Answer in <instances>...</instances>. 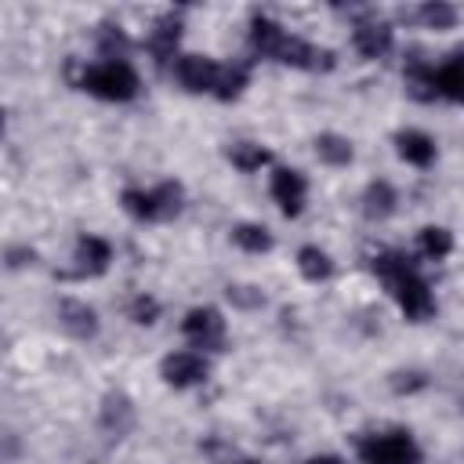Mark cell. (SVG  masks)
Instances as JSON below:
<instances>
[{"label": "cell", "mask_w": 464, "mask_h": 464, "mask_svg": "<svg viewBox=\"0 0 464 464\" xmlns=\"http://www.w3.org/2000/svg\"><path fill=\"white\" fill-rule=\"evenodd\" d=\"M392 388L395 392H417V388H424V377L420 373H392Z\"/></svg>", "instance_id": "obj_30"}, {"label": "cell", "mask_w": 464, "mask_h": 464, "mask_svg": "<svg viewBox=\"0 0 464 464\" xmlns=\"http://www.w3.org/2000/svg\"><path fill=\"white\" fill-rule=\"evenodd\" d=\"M355 453L362 464H420V446L410 431H381L362 435L355 442Z\"/></svg>", "instance_id": "obj_3"}, {"label": "cell", "mask_w": 464, "mask_h": 464, "mask_svg": "<svg viewBox=\"0 0 464 464\" xmlns=\"http://www.w3.org/2000/svg\"><path fill=\"white\" fill-rule=\"evenodd\" d=\"M297 272H301L308 283H323V279L334 276V261H330V254L319 250L315 243H304V246L297 250Z\"/></svg>", "instance_id": "obj_20"}, {"label": "cell", "mask_w": 464, "mask_h": 464, "mask_svg": "<svg viewBox=\"0 0 464 464\" xmlns=\"http://www.w3.org/2000/svg\"><path fill=\"white\" fill-rule=\"evenodd\" d=\"M225 297H228L232 308H243V312H254V308L265 304V294H261V286H254V283H228V286H225Z\"/></svg>", "instance_id": "obj_27"}, {"label": "cell", "mask_w": 464, "mask_h": 464, "mask_svg": "<svg viewBox=\"0 0 464 464\" xmlns=\"http://www.w3.org/2000/svg\"><path fill=\"white\" fill-rule=\"evenodd\" d=\"M286 36H290V33H286L279 22H272L268 14H254V18H250V51H254L257 58H272V62H276V54H279V47H283Z\"/></svg>", "instance_id": "obj_13"}, {"label": "cell", "mask_w": 464, "mask_h": 464, "mask_svg": "<svg viewBox=\"0 0 464 464\" xmlns=\"http://www.w3.org/2000/svg\"><path fill=\"white\" fill-rule=\"evenodd\" d=\"M72 261H76V276H80V279H94V276H102V272L109 268V261H112V246H109V239L83 232V236L76 239Z\"/></svg>", "instance_id": "obj_9"}, {"label": "cell", "mask_w": 464, "mask_h": 464, "mask_svg": "<svg viewBox=\"0 0 464 464\" xmlns=\"http://www.w3.org/2000/svg\"><path fill=\"white\" fill-rule=\"evenodd\" d=\"M120 207H123L134 221H156L152 188H123V192H120Z\"/></svg>", "instance_id": "obj_26"}, {"label": "cell", "mask_w": 464, "mask_h": 464, "mask_svg": "<svg viewBox=\"0 0 464 464\" xmlns=\"http://www.w3.org/2000/svg\"><path fill=\"white\" fill-rule=\"evenodd\" d=\"M98 51L105 54V62H123L127 33H123L120 25H102V29H98Z\"/></svg>", "instance_id": "obj_28"}, {"label": "cell", "mask_w": 464, "mask_h": 464, "mask_svg": "<svg viewBox=\"0 0 464 464\" xmlns=\"http://www.w3.org/2000/svg\"><path fill=\"white\" fill-rule=\"evenodd\" d=\"M315 156L326 163V167H348L352 160H355V149H352V141L344 138V134H334V130H323V134H315Z\"/></svg>", "instance_id": "obj_17"}, {"label": "cell", "mask_w": 464, "mask_h": 464, "mask_svg": "<svg viewBox=\"0 0 464 464\" xmlns=\"http://www.w3.org/2000/svg\"><path fill=\"white\" fill-rule=\"evenodd\" d=\"M370 268L373 276L388 286V294L395 297L399 312L410 319V323H424L435 315V297L428 290V283L417 276V268L410 265L406 254L399 250H381L377 257H370Z\"/></svg>", "instance_id": "obj_1"}, {"label": "cell", "mask_w": 464, "mask_h": 464, "mask_svg": "<svg viewBox=\"0 0 464 464\" xmlns=\"http://www.w3.org/2000/svg\"><path fill=\"white\" fill-rule=\"evenodd\" d=\"M181 334L192 341V348L221 352V344H225V319H221V312L210 308V304L188 308L185 319H181Z\"/></svg>", "instance_id": "obj_5"}, {"label": "cell", "mask_w": 464, "mask_h": 464, "mask_svg": "<svg viewBox=\"0 0 464 464\" xmlns=\"http://www.w3.org/2000/svg\"><path fill=\"white\" fill-rule=\"evenodd\" d=\"M232 243L239 246V250H246V254H268L272 250V232L265 228V225H257V221H239V225H232Z\"/></svg>", "instance_id": "obj_21"}, {"label": "cell", "mask_w": 464, "mask_h": 464, "mask_svg": "<svg viewBox=\"0 0 464 464\" xmlns=\"http://www.w3.org/2000/svg\"><path fill=\"white\" fill-rule=\"evenodd\" d=\"M392 40H395V29L388 22H381V18L355 22V29H352V47L362 58H384L392 51Z\"/></svg>", "instance_id": "obj_10"}, {"label": "cell", "mask_w": 464, "mask_h": 464, "mask_svg": "<svg viewBox=\"0 0 464 464\" xmlns=\"http://www.w3.org/2000/svg\"><path fill=\"white\" fill-rule=\"evenodd\" d=\"M246 83H250V72H246V65H239V62H228V65H221L218 69V80H214V98L218 102H236L243 91H246Z\"/></svg>", "instance_id": "obj_19"}, {"label": "cell", "mask_w": 464, "mask_h": 464, "mask_svg": "<svg viewBox=\"0 0 464 464\" xmlns=\"http://www.w3.org/2000/svg\"><path fill=\"white\" fill-rule=\"evenodd\" d=\"M417 246H420V254H424L428 261H442V257L453 254V232L442 228V225H424V228L417 232Z\"/></svg>", "instance_id": "obj_23"}, {"label": "cell", "mask_w": 464, "mask_h": 464, "mask_svg": "<svg viewBox=\"0 0 464 464\" xmlns=\"http://www.w3.org/2000/svg\"><path fill=\"white\" fill-rule=\"evenodd\" d=\"M359 203H362V218L366 221H388L395 214V207H399V196H395V188L384 178H377V181H370L362 188V199Z\"/></svg>", "instance_id": "obj_15"}, {"label": "cell", "mask_w": 464, "mask_h": 464, "mask_svg": "<svg viewBox=\"0 0 464 464\" xmlns=\"http://www.w3.org/2000/svg\"><path fill=\"white\" fill-rule=\"evenodd\" d=\"M127 315H130V323H138V326H152V323L160 319V301H156L152 294H134L130 304H127Z\"/></svg>", "instance_id": "obj_29"}, {"label": "cell", "mask_w": 464, "mask_h": 464, "mask_svg": "<svg viewBox=\"0 0 464 464\" xmlns=\"http://www.w3.org/2000/svg\"><path fill=\"white\" fill-rule=\"evenodd\" d=\"M435 91H439V98H450V102L464 105V47L453 51V54L435 69Z\"/></svg>", "instance_id": "obj_16"}, {"label": "cell", "mask_w": 464, "mask_h": 464, "mask_svg": "<svg viewBox=\"0 0 464 464\" xmlns=\"http://www.w3.org/2000/svg\"><path fill=\"white\" fill-rule=\"evenodd\" d=\"M402 80H406V91H410L417 102H431V98H439V91H435V65L413 58V62H406Z\"/></svg>", "instance_id": "obj_18"}, {"label": "cell", "mask_w": 464, "mask_h": 464, "mask_svg": "<svg viewBox=\"0 0 464 464\" xmlns=\"http://www.w3.org/2000/svg\"><path fill=\"white\" fill-rule=\"evenodd\" d=\"M134 420H138V413H134V402H130L127 392H105L102 395L98 424L109 439H127L134 431Z\"/></svg>", "instance_id": "obj_8"}, {"label": "cell", "mask_w": 464, "mask_h": 464, "mask_svg": "<svg viewBox=\"0 0 464 464\" xmlns=\"http://www.w3.org/2000/svg\"><path fill=\"white\" fill-rule=\"evenodd\" d=\"M395 152L410 167H431L435 163V138L424 130H399L395 134Z\"/></svg>", "instance_id": "obj_14"}, {"label": "cell", "mask_w": 464, "mask_h": 464, "mask_svg": "<svg viewBox=\"0 0 464 464\" xmlns=\"http://www.w3.org/2000/svg\"><path fill=\"white\" fill-rule=\"evenodd\" d=\"M236 464H265V460H254V457H239Z\"/></svg>", "instance_id": "obj_33"}, {"label": "cell", "mask_w": 464, "mask_h": 464, "mask_svg": "<svg viewBox=\"0 0 464 464\" xmlns=\"http://www.w3.org/2000/svg\"><path fill=\"white\" fill-rule=\"evenodd\" d=\"M58 323L69 337L76 341H91L98 334V312L87 304V301H76V297H65L58 301Z\"/></svg>", "instance_id": "obj_11"}, {"label": "cell", "mask_w": 464, "mask_h": 464, "mask_svg": "<svg viewBox=\"0 0 464 464\" xmlns=\"http://www.w3.org/2000/svg\"><path fill=\"white\" fill-rule=\"evenodd\" d=\"M268 192H272V199L279 203L283 218H297V214L304 210L308 181H304V174L294 170V167H276V170H272V181H268Z\"/></svg>", "instance_id": "obj_6"}, {"label": "cell", "mask_w": 464, "mask_h": 464, "mask_svg": "<svg viewBox=\"0 0 464 464\" xmlns=\"http://www.w3.org/2000/svg\"><path fill=\"white\" fill-rule=\"evenodd\" d=\"M207 373H210V362H207V355L196 352V348L170 352V355H163V362H160V377H163L170 388H196V384L207 381Z\"/></svg>", "instance_id": "obj_4"}, {"label": "cell", "mask_w": 464, "mask_h": 464, "mask_svg": "<svg viewBox=\"0 0 464 464\" xmlns=\"http://www.w3.org/2000/svg\"><path fill=\"white\" fill-rule=\"evenodd\" d=\"M33 250H25V246H11L7 250V268H22V265H33Z\"/></svg>", "instance_id": "obj_31"}, {"label": "cell", "mask_w": 464, "mask_h": 464, "mask_svg": "<svg viewBox=\"0 0 464 464\" xmlns=\"http://www.w3.org/2000/svg\"><path fill=\"white\" fill-rule=\"evenodd\" d=\"M152 199H156V221H170L185 207V188H181V181H160L152 188Z\"/></svg>", "instance_id": "obj_24"}, {"label": "cell", "mask_w": 464, "mask_h": 464, "mask_svg": "<svg viewBox=\"0 0 464 464\" xmlns=\"http://www.w3.org/2000/svg\"><path fill=\"white\" fill-rule=\"evenodd\" d=\"M80 91L102 98V102H130L141 87L138 72L130 62H98V65H83V72L72 80Z\"/></svg>", "instance_id": "obj_2"}, {"label": "cell", "mask_w": 464, "mask_h": 464, "mask_svg": "<svg viewBox=\"0 0 464 464\" xmlns=\"http://www.w3.org/2000/svg\"><path fill=\"white\" fill-rule=\"evenodd\" d=\"M268 160H272V152H268L265 145H257V141H232V145H228V163H232L236 170H243V174L261 170Z\"/></svg>", "instance_id": "obj_22"}, {"label": "cell", "mask_w": 464, "mask_h": 464, "mask_svg": "<svg viewBox=\"0 0 464 464\" xmlns=\"http://www.w3.org/2000/svg\"><path fill=\"white\" fill-rule=\"evenodd\" d=\"M457 18H460V11H457L453 4H446V0H428V4L417 7V22L428 25V29H439V33L453 29Z\"/></svg>", "instance_id": "obj_25"}, {"label": "cell", "mask_w": 464, "mask_h": 464, "mask_svg": "<svg viewBox=\"0 0 464 464\" xmlns=\"http://www.w3.org/2000/svg\"><path fill=\"white\" fill-rule=\"evenodd\" d=\"M178 40H181V14H174V11H167V14H160L156 22H152V29H149V54L163 65V62H170L174 58V51H178Z\"/></svg>", "instance_id": "obj_12"}, {"label": "cell", "mask_w": 464, "mask_h": 464, "mask_svg": "<svg viewBox=\"0 0 464 464\" xmlns=\"http://www.w3.org/2000/svg\"><path fill=\"white\" fill-rule=\"evenodd\" d=\"M304 464H344L341 457H334V453H315V457H308Z\"/></svg>", "instance_id": "obj_32"}, {"label": "cell", "mask_w": 464, "mask_h": 464, "mask_svg": "<svg viewBox=\"0 0 464 464\" xmlns=\"http://www.w3.org/2000/svg\"><path fill=\"white\" fill-rule=\"evenodd\" d=\"M221 62L207 58V54H178L174 62V80L188 91V94H210L214 80H218Z\"/></svg>", "instance_id": "obj_7"}]
</instances>
